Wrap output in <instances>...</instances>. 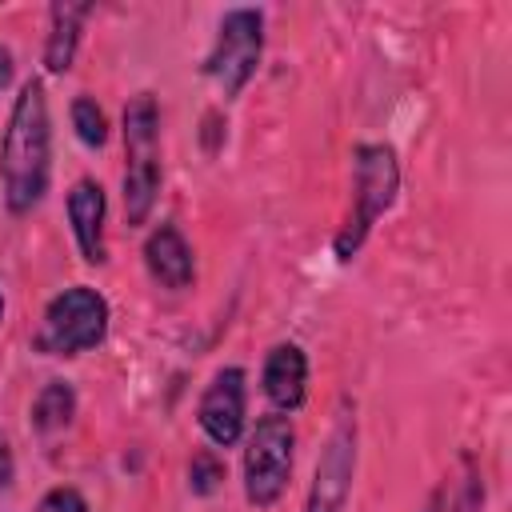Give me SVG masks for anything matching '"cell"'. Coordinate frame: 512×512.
Instances as JSON below:
<instances>
[{"instance_id":"d6986e66","label":"cell","mask_w":512,"mask_h":512,"mask_svg":"<svg viewBox=\"0 0 512 512\" xmlns=\"http://www.w3.org/2000/svg\"><path fill=\"white\" fill-rule=\"evenodd\" d=\"M0 312H4V300H0Z\"/></svg>"},{"instance_id":"9c48e42d","label":"cell","mask_w":512,"mask_h":512,"mask_svg":"<svg viewBox=\"0 0 512 512\" xmlns=\"http://www.w3.org/2000/svg\"><path fill=\"white\" fill-rule=\"evenodd\" d=\"M144 264H148L152 280H160V284L172 288V292L188 288L192 276H196L192 248L184 244V236H180L172 224H160V228L148 236V244H144Z\"/></svg>"},{"instance_id":"e0dca14e","label":"cell","mask_w":512,"mask_h":512,"mask_svg":"<svg viewBox=\"0 0 512 512\" xmlns=\"http://www.w3.org/2000/svg\"><path fill=\"white\" fill-rule=\"evenodd\" d=\"M12 484V452H8V444L0 440V488H8Z\"/></svg>"},{"instance_id":"7a4b0ae2","label":"cell","mask_w":512,"mask_h":512,"mask_svg":"<svg viewBox=\"0 0 512 512\" xmlns=\"http://www.w3.org/2000/svg\"><path fill=\"white\" fill-rule=\"evenodd\" d=\"M400 172H396V156L388 144H360L356 148V180H352V216L344 220L340 236H336V256L348 260L368 228L388 212L392 196H396Z\"/></svg>"},{"instance_id":"4fadbf2b","label":"cell","mask_w":512,"mask_h":512,"mask_svg":"<svg viewBox=\"0 0 512 512\" xmlns=\"http://www.w3.org/2000/svg\"><path fill=\"white\" fill-rule=\"evenodd\" d=\"M72 412H76L72 388L60 384V380H52V384L32 400V428H36V432H56V428H64V424L72 420Z\"/></svg>"},{"instance_id":"30bf717a","label":"cell","mask_w":512,"mask_h":512,"mask_svg":"<svg viewBox=\"0 0 512 512\" xmlns=\"http://www.w3.org/2000/svg\"><path fill=\"white\" fill-rule=\"evenodd\" d=\"M304 384H308V360L296 344H276L264 360V396L280 412H296L304 404Z\"/></svg>"},{"instance_id":"5b68a950","label":"cell","mask_w":512,"mask_h":512,"mask_svg":"<svg viewBox=\"0 0 512 512\" xmlns=\"http://www.w3.org/2000/svg\"><path fill=\"white\" fill-rule=\"evenodd\" d=\"M292 444H296V432L284 416L256 420L248 448H244V496L256 508H268L280 500L292 476Z\"/></svg>"},{"instance_id":"5bb4252c","label":"cell","mask_w":512,"mask_h":512,"mask_svg":"<svg viewBox=\"0 0 512 512\" xmlns=\"http://www.w3.org/2000/svg\"><path fill=\"white\" fill-rule=\"evenodd\" d=\"M72 124H76V136H80L88 148H100V144H104V136H108L104 112H100V108H96V100H88V96H80V100L72 104Z\"/></svg>"},{"instance_id":"6da1fadb","label":"cell","mask_w":512,"mask_h":512,"mask_svg":"<svg viewBox=\"0 0 512 512\" xmlns=\"http://www.w3.org/2000/svg\"><path fill=\"white\" fill-rule=\"evenodd\" d=\"M0 176L12 212L36 208L48 188V100L40 80H28L12 104L0 140Z\"/></svg>"},{"instance_id":"8992f818","label":"cell","mask_w":512,"mask_h":512,"mask_svg":"<svg viewBox=\"0 0 512 512\" xmlns=\"http://www.w3.org/2000/svg\"><path fill=\"white\" fill-rule=\"evenodd\" d=\"M260 48H264V20L260 12L252 8H236L220 20V32H216V48L208 56V76L216 80V88L224 96H236L256 64H260Z\"/></svg>"},{"instance_id":"3957f363","label":"cell","mask_w":512,"mask_h":512,"mask_svg":"<svg viewBox=\"0 0 512 512\" xmlns=\"http://www.w3.org/2000/svg\"><path fill=\"white\" fill-rule=\"evenodd\" d=\"M124 212L128 224H144L160 192V152H156V100L136 96L124 108Z\"/></svg>"},{"instance_id":"2e32d148","label":"cell","mask_w":512,"mask_h":512,"mask_svg":"<svg viewBox=\"0 0 512 512\" xmlns=\"http://www.w3.org/2000/svg\"><path fill=\"white\" fill-rule=\"evenodd\" d=\"M36 512H88V504H84V496H80L76 488H52V492L40 500Z\"/></svg>"},{"instance_id":"ba28073f","label":"cell","mask_w":512,"mask_h":512,"mask_svg":"<svg viewBox=\"0 0 512 512\" xmlns=\"http://www.w3.org/2000/svg\"><path fill=\"white\" fill-rule=\"evenodd\" d=\"M200 428L208 432L212 444H236L240 428H244V372L240 368H224L212 376L208 392L200 396Z\"/></svg>"},{"instance_id":"7c38bea8","label":"cell","mask_w":512,"mask_h":512,"mask_svg":"<svg viewBox=\"0 0 512 512\" xmlns=\"http://www.w3.org/2000/svg\"><path fill=\"white\" fill-rule=\"evenodd\" d=\"M84 16H88V4H52V32H48V48H44L48 72H64L72 64Z\"/></svg>"},{"instance_id":"52a82bcc","label":"cell","mask_w":512,"mask_h":512,"mask_svg":"<svg viewBox=\"0 0 512 512\" xmlns=\"http://www.w3.org/2000/svg\"><path fill=\"white\" fill-rule=\"evenodd\" d=\"M352 464H356V428H352V420H340L324 444L320 464H316V484H312L304 512H340V504L348 496Z\"/></svg>"},{"instance_id":"277c9868","label":"cell","mask_w":512,"mask_h":512,"mask_svg":"<svg viewBox=\"0 0 512 512\" xmlns=\"http://www.w3.org/2000/svg\"><path fill=\"white\" fill-rule=\"evenodd\" d=\"M108 332V304L96 288H64L44 308V324L36 332V348L48 356H76L104 340Z\"/></svg>"},{"instance_id":"8fae6325","label":"cell","mask_w":512,"mask_h":512,"mask_svg":"<svg viewBox=\"0 0 512 512\" xmlns=\"http://www.w3.org/2000/svg\"><path fill=\"white\" fill-rule=\"evenodd\" d=\"M68 220L88 264L104 260V192L92 180H76L68 192Z\"/></svg>"},{"instance_id":"9a60e30c","label":"cell","mask_w":512,"mask_h":512,"mask_svg":"<svg viewBox=\"0 0 512 512\" xmlns=\"http://www.w3.org/2000/svg\"><path fill=\"white\" fill-rule=\"evenodd\" d=\"M220 480H224V464H220L212 452H196V456H192V468H188V484H192V492L208 496V492L220 488Z\"/></svg>"},{"instance_id":"ac0fdd59","label":"cell","mask_w":512,"mask_h":512,"mask_svg":"<svg viewBox=\"0 0 512 512\" xmlns=\"http://www.w3.org/2000/svg\"><path fill=\"white\" fill-rule=\"evenodd\" d=\"M12 80V56H8V48H0V88Z\"/></svg>"}]
</instances>
